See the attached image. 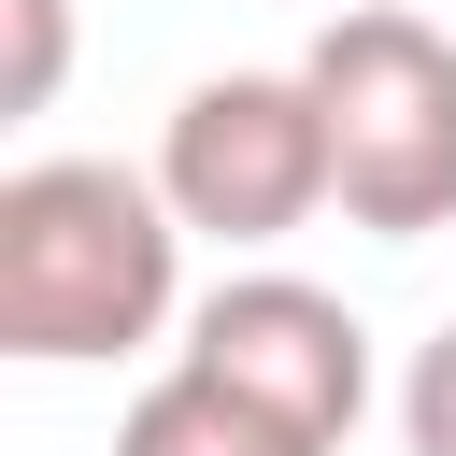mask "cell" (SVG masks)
<instances>
[{
  "instance_id": "6da1fadb",
  "label": "cell",
  "mask_w": 456,
  "mask_h": 456,
  "mask_svg": "<svg viewBox=\"0 0 456 456\" xmlns=\"http://www.w3.org/2000/svg\"><path fill=\"white\" fill-rule=\"evenodd\" d=\"M171 314H185V214L157 171H114V157L0 171V356L100 370V356H142Z\"/></svg>"
},
{
  "instance_id": "7a4b0ae2",
  "label": "cell",
  "mask_w": 456,
  "mask_h": 456,
  "mask_svg": "<svg viewBox=\"0 0 456 456\" xmlns=\"http://www.w3.org/2000/svg\"><path fill=\"white\" fill-rule=\"evenodd\" d=\"M314 100H328V185L342 228L370 242H428L456 228V43L399 0H342L314 28Z\"/></svg>"
},
{
  "instance_id": "3957f363",
  "label": "cell",
  "mask_w": 456,
  "mask_h": 456,
  "mask_svg": "<svg viewBox=\"0 0 456 456\" xmlns=\"http://www.w3.org/2000/svg\"><path fill=\"white\" fill-rule=\"evenodd\" d=\"M157 185H171V214L200 228V242H285V228H314L342 185H328V100H314V71H200L185 100H171V128H157Z\"/></svg>"
},
{
  "instance_id": "277c9868",
  "label": "cell",
  "mask_w": 456,
  "mask_h": 456,
  "mask_svg": "<svg viewBox=\"0 0 456 456\" xmlns=\"http://www.w3.org/2000/svg\"><path fill=\"white\" fill-rule=\"evenodd\" d=\"M185 356L200 370H228L242 399H271L299 442H356V413H370V328L328 299V285H299V271H228L200 314H185Z\"/></svg>"
},
{
  "instance_id": "5b68a950",
  "label": "cell",
  "mask_w": 456,
  "mask_h": 456,
  "mask_svg": "<svg viewBox=\"0 0 456 456\" xmlns=\"http://www.w3.org/2000/svg\"><path fill=\"white\" fill-rule=\"evenodd\" d=\"M114 456H328V442H299L271 399H242L228 370H200V356H171L128 413H114Z\"/></svg>"
},
{
  "instance_id": "8992f818",
  "label": "cell",
  "mask_w": 456,
  "mask_h": 456,
  "mask_svg": "<svg viewBox=\"0 0 456 456\" xmlns=\"http://www.w3.org/2000/svg\"><path fill=\"white\" fill-rule=\"evenodd\" d=\"M14 14V71H0V114H43L57 71H71V0H0Z\"/></svg>"
},
{
  "instance_id": "52a82bcc",
  "label": "cell",
  "mask_w": 456,
  "mask_h": 456,
  "mask_svg": "<svg viewBox=\"0 0 456 456\" xmlns=\"http://www.w3.org/2000/svg\"><path fill=\"white\" fill-rule=\"evenodd\" d=\"M399 442H413V456H456V328L413 342V370H399Z\"/></svg>"
}]
</instances>
